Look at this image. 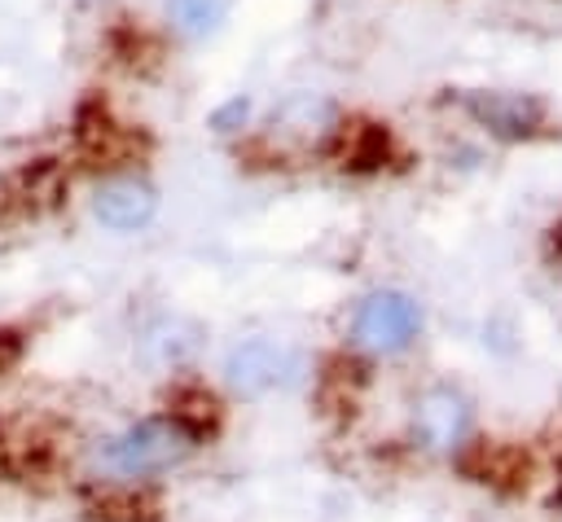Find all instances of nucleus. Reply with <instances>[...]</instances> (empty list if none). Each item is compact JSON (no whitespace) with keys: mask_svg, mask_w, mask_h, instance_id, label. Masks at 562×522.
<instances>
[{"mask_svg":"<svg viewBox=\"0 0 562 522\" xmlns=\"http://www.w3.org/2000/svg\"><path fill=\"white\" fill-rule=\"evenodd\" d=\"M70 4H83V9H92V4H105V0H70Z\"/></svg>","mask_w":562,"mask_h":522,"instance_id":"9b49d317","label":"nucleus"},{"mask_svg":"<svg viewBox=\"0 0 562 522\" xmlns=\"http://www.w3.org/2000/svg\"><path fill=\"white\" fill-rule=\"evenodd\" d=\"M422 325V311L408 294L400 290H378L369 294L360 307H356V320H351V338L356 347L373 351V355H386V351H400L408 347V338L417 333Z\"/></svg>","mask_w":562,"mask_h":522,"instance_id":"7ed1b4c3","label":"nucleus"},{"mask_svg":"<svg viewBox=\"0 0 562 522\" xmlns=\"http://www.w3.org/2000/svg\"><path fill=\"white\" fill-rule=\"evenodd\" d=\"M233 0H167V26L180 39H206L224 26Z\"/></svg>","mask_w":562,"mask_h":522,"instance_id":"6e6552de","label":"nucleus"},{"mask_svg":"<svg viewBox=\"0 0 562 522\" xmlns=\"http://www.w3.org/2000/svg\"><path fill=\"white\" fill-rule=\"evenodd\" d=\"M198 351V325L189 320H162L145 333V360L154 364H180Z\"/></svg>","mask_w":562,"mask_h":522,"instance_id":"1a4fd4ad","label":"nucleus"},{"mask_svg":"<svg viewBox=\"0 0 562 522\" xmlns=\"http://www.w3.org/2000/svg\"><path fill=\"white\" fill-rule=\"evenodd\" d=\"M92 215L110 232H136L158 215V189L149 180H136V175H114V180L97 184Z\"/></svg>","mask_w":562,"mask_h":522,"instance_id":"39448f33","label":"nucleus"},{"mask_svg":"<svg viewBox=\"0 0 562 522\" xmlns=\"http://www.w3.org/2000/svg\"><path fill=\"white\" fill-rule=\"evenodd\" d=\"M299 373H303L299 347L277 342V338H250V342L233 347L224 360V377L237 395H268V390L294 386Z\"/></svg>","mask_w":562,"mask_h":522,"instance_id":"f03ea898","label":"nucleus"},{"mask_svg":"<svg viewBox=\"0 0 562 522\" xmlns=\"http://www.w3.org/2000/svg\"><path fill=\"white\" fill-rule=\"evenodd\" d=\"M465 110L492 136H505V140L536 136L544 123V105L536 97H522V92H465Z\"/></svg>","mask_w":562,"mask_h":522,"instance_id":"423d86ee","label":"nucleus"},{"mask_svg":"<svg viewBox=\"0 0 562 522\" xmlns=\"http://www.w3.org/2000/svg\"><path fill=\"white\" fill-rule=\"evenodd\" d=\"M246 114H250V101H246V97H233L228 105H220V110L211 114V127H215V132H237V127L246 123Z\"/></svg>","mask_w":562,"mask_h":522,"instance_id":"9d476101","label":"nucleus"},{"mask_svg":"<svg viewBox=\"0 0 562 522\" xmlns=\"http://www.w3.org/2000/svg\"><path fill=\"white\" fill-rule=\"evenodd\" d=\"M465 421H470V408L457 390H426L417 404V434L435 452H452L465 434Z\"/></svg>","mask_w":562,"mask_h":522,"instance_id":"0eeeda50","label":"nucleus"},{"mask_svg":"<svg viewBox=\"0 0 562 522\" xmlns=\"http://www.w3.org/2000/svg\"><path fill=\"white\" fill-rule=\"evenodd\" d=\"M338 127V110L316 97V92H299V97H285L272 118H268V140L281 149V154H303V149H316L321 140H329Z\"/></svg>","mask_w":562,"mask_h":522,"instance_id":"20e7f679","label":"nucleus"},{"mask_svg":"<svg viewBox=\"0 0 562 522\" xmlns=\"http://www.w3.org/2000/svg\"><path fill=\"white\" fill-rule=\"evenodd\" d=\"M193 447V430L184 421H136L127 425L123 434L105 439L101 443V465L110 474H123V478H149V474H162L171 465H180Z\"/></svg>","mask_w":562,"mask_h":522,"instance_id":"f257e3e1","label":"nucleus"}]
</instances>
